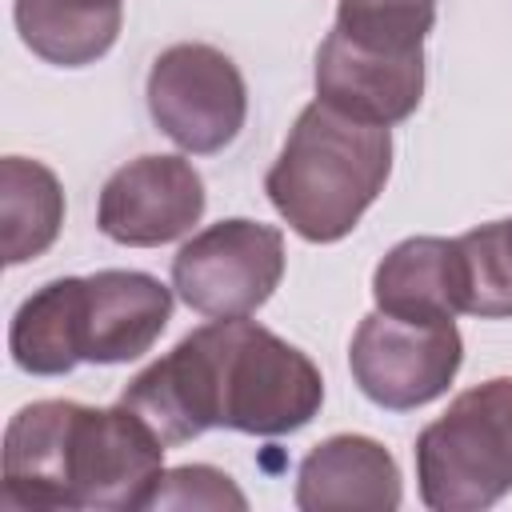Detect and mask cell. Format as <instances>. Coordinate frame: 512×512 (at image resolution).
<instances>
[{
  "label": "cell",
  "mask_w": 512,
  "mask_h": 512,
  "mask_svg": "<svg viewBox=\"0 0 512 512\" xmlns=\"http://www.w3.org/2000/svg\"><path fill=\"white\" fill-rule=\"evenodd\" d=\"M120 404L140 412L164 444L208 428L248 436L300 432L324 404V376L296 344L256 320H208L168 356L136 372Z\"/></svg>",
  "instance_id": "6da1fadb"
},
{
  "label": "cell",
  "mask_w": 512,
  "mask_h": 512,
  "mask_svg": "<svg viewBox=\"0 0 512 512\" xmlns=\"http://www.w3.org/2000/svg\"><path fill=\"white\" fill-rule=\"evenodd\" d=\"M164 440L128 404H24L4 428L8 508H148L164 476Z\"/></svg>",
  "instance_id": "7a4b0ae2"
},
{
  "label": "cell",
  "mask_w": 512,
  "mask_h": 512,
  "mask_svg": "<svg viewBox=\"0 0 512 512\" xmlns=\"http://www.w3.org/2000/svg\"><path fill=\"white\" fill-rule=\"evenodd\" d=\"M392 172V132L324 100L300 108L264 192L284 224L308 244L344 240L376 204Z\"/></svg>",
  "instance_id": "3957f363"
},
{
  "label": "cell",
  "mask_w": 512,
  "mask_h": 512,
  "mask_svg": "<svg viewBox=\"0 0 512 512\" xmlns=\"http://www.w3.org/2000/svg\"><path fill=\"white\" fill-rule=\"evenodd\" d=\"M416 484L432 512H480L512 492V376L460 392L416 436Z\"/></svg>",
  "instance_id": "277c9868"
},
{
  "label": "cell",
  "mask_w": 512,
  "mask_h": 512,
  "mask_svg": "<svg viewBox=\"0 0 512 512\" xmlns=\"http://www.w3.org/2000/svg\"><path fill=\"white\" fill-rule=\"evenodd\" d=\"M284 276V236L260 220H220L172 256L176 296L212 320L252 316Z\"/></svg>",
  "instance_id": "5b68a950"
},
{
  "label": "cell",
  "mask_w": 512,
  "mask_h": 512,
  "mask_svg": "<svg viewBox=\"0 0 512 512\" xmlns=\"http://www.w3.org/2000/svg\"><path fill=\"white\" fill-rule=\"evenodd\" d=\"M148 112L156 128L192 156L228 148L248 116V88L232 56L212 44H172L152 60Z\"/></svg>",
  "instance_id": "8992f818"
},
{
  "label": "cell",
  "mask_w": 512,
  "mask_h": 512,
  "mask_svg": "<svg viewBox=\"0 0 512 512\" xmlns=\"http://www.w3.org/2000/svg\"><path fill=\"white\" fill-rule=\"evenodd\" d=\"M464 360V340L452 320H400L388 312H368L352 336L348 368L356 388L388 408L408 412L448 392Z\"/></svg>",
  "instance_id": "52a82bcc"
},
{
  "label": "cell",
  "mask_w": 512,
  "mask_h": 512,
  "mask_svg": "<svg viewBox=\"0 0 512 512\" xmlns=\"http://www.w3.org/2000/svg\"><path fill=\"white\" fill-rule=\"evenodd\" d=\"M204 216V180L184 156H136L116 168L96 204V228L128 248L180 240Z\"/></svg>",
  "instance_id": "ba28073f"
},
{
  "label": "cell",
  "mask_w": 512,
  "mask_h": 512,
  "mask_svg": "<svg viewBox=\"0 0 512 512\" xmlns=\"http://www.w3.org/2000/svg\"><path fill=\"white\" fill-rule=\"evenodd\" d=\"M172 320V288L148 272L104 268L80 288V360H140Z\"/></svg>",
  "instance_id": "9c48e42d"
},
{
  "label": "cell",
  "mask_w": 512,
  "mask_h": 512,
  "mask_svg": "<svg viewBox=\"0 0 512 512\" xmlns=\"http://www.w3.org/2000/svg\"><path fill=\"white\" fill-rule=\"evenodd\" d=\"M316 100L368 120V124H400L420 108L424 96V52L384 56L356 48L336 28L316 48Z\"/></svg>",
  "instance_id": "30bf717a"
},
{
  "label": "cell",
  "mask_w": 512,
  "mask_h": 512,
  "mask_svg": "<svg viewBox=\"0 0 512 512\" xmlns=\"http://www.w3.org/2000/svg\"><path fill=\"white\" fill-rule=\"evenodd\" d=\"M404 500L400 468L392 452L356 432H340L320 440L296 472V508L324 512V508H380L392 512Z\"/></svg>",
  "instance_id": "8fae6325"
},
{
  "label": "cell",
  "mask_w": 512,
  "mask_h": 512,
  "mask_svg": "<svg viewBox=\"0 0 512 512\" xmlns=\"http://www.w3.org/2000/svg\"><path fill=\"white\" fill-rule=\"evenodd\" d=\"M376 308L400 320H452L464 312V280L456 240L408 236L372 272Z\"/></svg>",
  "instance_id": "7c38bea8"
},
{
  "label": "cell",
  "mask_w": 512,
  "mask_h": 512,
  "mask_svg": "<svg viewBox=\"0 0 512 512\" xmlns=\"http://www.w3.org/2000/svg\"><path fill=\"white\" fill-rule=\"evenodd\" d=\"M12 20L40 60L84 68L116 44L124 0H12Z\"/></svg>",
  "instance_id": "4fadbf2b"
},
{
  "label": "cell",
  "mask_w": 512,
  "mask_h": 512,
  "mask_svg": "<svg viewBox=\"0 0 512 512\" xmlns=\"http://www.w3.org/2000/svg\"><path fill=\"white\" fill-rule=\"evenodd\" d=\"M80 288L84 276H60L36 288L8 324V352L28 376H64L80 364Z\"/></svg>",
  "instance_id": "5bb4252c"
},
{
  "label": "cell",
  "mask_w": 512,
  "mask_h": 512,
  "mask_svg": "<svg viewBox=\"0 0 512 512\" xmlns=\"http://www.w3.org/2000/svg\"><path fill=\"white\" fill-rule=\"evenodd\" d=\"M64 224V188L56 172L28 156L0 160V244L4 264L44 256Z\"/></svg>",
  "instance_id": "9a60e30c"
},
{
  "label": "cell",
  "mask_w": 512,
  "mask_h": 512,
  "mask_svg": "<svg viewBox=\"0 0 512 512\" xmlns=\"http://www.w3.org/2000/svg\"><path fill=\"white\" fill-rule=\"evenodd\" d=\"M436 24V0H340L336 32L356 48L384 56L424 52V36Z\"/></svg>",
  "instance_id": "2e32d148"
},
{
  "label": "cell",
  "mask_w": 512,
  "mask_h": 512,
  "mask_svg": "<svg viewBox=\"0 0 512 512\" xmlns=\"http://www.w3.org/2000/svg\"><path fill=\"white\" fill-rule=\"evenodd\" d=\"M464 312L480 320L512 316V220L480 224L456 236Z\"/></svg>",
  "instance_id": "e0dca14e"
},
{
  "label": "cell",
  "mask_w": 512,
  "mask_h": 512,
  "mask_svg": "<svg viewBox=\"0 0 512 512\" xmlns=\"http://www.w3.org/2000/svg\"><path fill=\"white\" fill-rule=\"evenodd\" d=\"M148 508H248V496L232 484L228 472L212 464H180L168 468L148 500Z\"/></svg>",
  "instance_id": "ac0fdd59"
}]
</instances>
